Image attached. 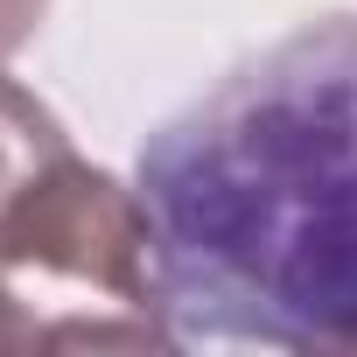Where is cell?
I'll list each match as a JSON object with an SVG mask.
<instances>
[{"mask_svg": "<svg viewBox=\"0 0 357 357\" xmlns=\"http://www.w3.org/2000/svg\"><path fill=\"white\" fill-rule=\"evenodd\" d=\"M175 343L357 350V15H322L168 112L133 161Z\"/></svg>", "mask_w": 357, "mask_h": 357, "instance_id": "cell-1", "label": "cell"}, {"mask_svg": "<svg viewBox=\"0 0 357 357\" xmlns=\"http://www.w3.org/2000/svg\"><path fill=\"white\" fill-rule=\"evenodd\" d=\"M0 273L36 322V350H175L147 266L140 190L91 168L77 147L0 211Z\"/></svg>", "mask_w": 357, "mask_h": 357, "instance_id": "cell-2", "label": "cell"}, {"mask_svg": "<svg viewBox=\"0 0 357 357\" xmlns=\"http://www.w3.org/2000/svg\"><path fill=\"white\" fill-rule=\"evenodd\" d=\"M56 154H70L63 119H56L36 91H22L15 77H0V211H8Z\"/></svg>", "mask_w": 357, "mask_h": 357, "instance_id": "cell-3", "label": "cell"}, {"mask_svg": "<svg viewBox=\"0 0 357 357\" xmlns=\"http://www.w3.org/2000/svg\"><path fill=\"white\" fill-rule=\"evenodd\" d=\"M43 15H50V0H0V63H8L15 50H29V43H36Z\"/></svg>", "mask_w": 357, "mask_h": 357, "instance_id": "cell-4", "label": "cell"}, {"mask_svg": "<svg viewBox=\"0 0 357 357\" xmlns=\"http://www.w3.org/2000/svg\"><path fill=\"white\" fill-rule=\"evenodd\" d=\"M0 350H36V322H29V308H22L8 273H0Z\"/></svg>", "mask_w": 357, "mask_h": 357, "instance_id": "cell-5", "label": "cell"}]
</instances>
